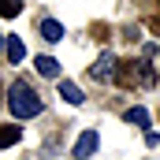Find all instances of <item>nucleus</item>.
I'll return each instance as SVG.
<instances>
[{"label": "nucleus", "instance_id": "1", "mask_svg": "<svg viewBox=\"0 0 160 160\" xmlns=\"http://www.w3.org/2000/svg\"><path fill=\"white\" fill-rule=\"evenodd\" d=\"M8 108H11V116L15 119H34L41 112V97L34 93V86L30 82H11V89H8Z\"/></svg>", "mask_w": 160, "mask_h": 160}, {"label": "nucleus", "instance_id": "2", "mask_svg": "<svg viewBox=\"0 0 160 160\" xmlns=\"http://www.w3.org/2000/svg\"><path fill=\"white\" fill-rule=\"evenodd\" d=\"M116 67H119V60H116L112 52H101V60L93 63V71H89V75H93L97 82H108V78H116Z\"/></svg>", "mask_w": 160, "mask_h": 160}, {"label": "nucleus", "instance_id": "3", "mask_svg": "<svg viewBox=\"0 0 160 160\" xmlns=\"http://www.w3.org/2000/svg\"><path fill=\"white\" fill-rule=\"evenodd\" d=\"M89 153H97V130H82L78 142H75V149H71V157H75V160H86Z\"/></svg>", "mask_w": 160, "mask_h": 160}, {"label": "nucleus", "instance_id": "4", "mask_svg": "<svg viewBox=\"0 0 160 160\" xmlns=\"http://www.w3.org/2000/svg\"><path fill=\"white\" fill-rule=\"evenodd\" d=\"M8 45H4V56L11 60V63H19L22 56H26V45H22V38H4Z\"/></svg>", "mask_w": 160, "mask_h": 160}, {"label": "nucleus", "instance_id": "5", "mask_svg": "<svg viewBox=\"0 0 160 160\" xmlns=\"http://www.w3.org/2000/svg\"><path fill=\"white\" fill-rule=\"evenodd\" d=\"M34 67L41 71V78H56V75H60V63H56L52 56H38V60H34Z\"/></svg>", "mask_w": 160, "mask_h": 160}, {"label": "nucleus", "instance_id": "6", "mask_svg": "<svg viewBox=\"0 0 160 160\" xmlns=\"http://www.w3.org/2000/svg\"><path fill=\"white\" fill-rule=\"evenodd\" d=\"M41 38L45 41H60L63 38V26H60L56 19H41Z\"/></svg>", "mask_w": 160, "mask_h": 160}, {"label": "nucleus", "instance_id": "7", "mask_svg": "<svg viewBox=\"0 0 160 160\" xmlns=\"http://www.w3.org/2000/svg\"><path fill=\"white\" fill-rule=\"evenodd\" d=\"M60 97L67 101V104H82L86 97H82V89L75 86V82H60Z\"/></svg>", "mask_w": 160, "mask_h": 160}, {"label": "nucleus", "instance_id": "8", "mask_svg": "<svg viewBox=\"0 0 160 160\" xmlns=\"http://www.w3.org/2000/svg\"><path fill=\"white\" fill-rule=\"evenodd\" d=\"M19 138H22V130H19V127H8V123H0V149L15 145Z\"/></svg>", "mask_w": 160, "mask_h": 160}, {"label": "nucleus", "instance_id": "9", "mask_svg": "<svg viewBox=\"0 0 160 160\" xmlns=\"http://www.w3.org/2000/svg\"><path fill=\"white\" fill-rule=\"evenodd\" d=\"M127 123H134V127L149 130V112H145V108H127Z\"/></svg>", "mask_w": 160, "mask_h": 160}, {"label": "nucleus", "instance_id": "10", "mask_svg": "<svg viewBox=\"0 0 160 160\" xmlns=\"http://www.w3.org/2000/svg\"><path fill=\"white\" fill-rule=\"evenodd\" d=\"M19 8H22V0H0V15H4V19L19 15Z\"/></svg>", "mask_w": 160, "mask_h": 160}, {"label": "nucleus", "instance_id": "11", "mask_svg": "<svg viewBox=\"0 0 160 160\" xmlns=\"http://www.w3.org/2000/svg\"><path fill=\"white\" fill-rule=\"evenodd\" d=\"M153 30H157V34H160V15H157V19H153Z\"/></svg>", "mask_w": 160, "mask_h": 160}, {"label": "nucleus", "instance_id": "12", "mask_svg": "<svg viewBox=\"0 0 160 160\" xmlns=\"http://www.w3.org/2000/svg\"><path fill=\"white\" fill-rule=\"evenodd\" d=\"M0 41H4V38H0Z\"/></svg>", "mask_w": 160, "mask_h": 160}]
</instances>
